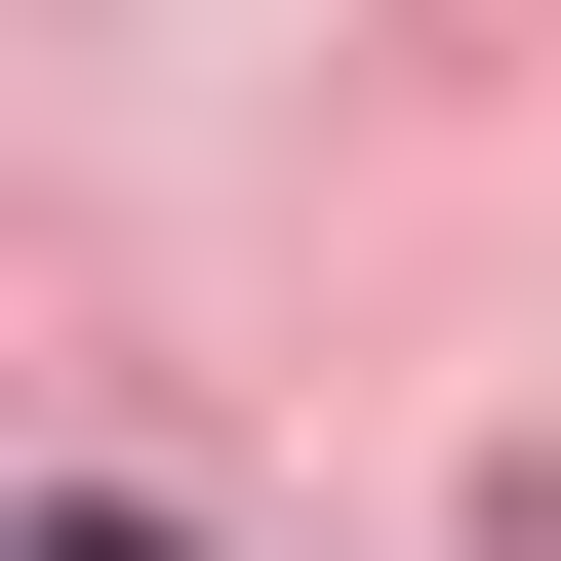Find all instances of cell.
<instances>
[{
    "instance_id": "obj_1",
    "label": "cell",
    "mask_w": 561,
    "mask_h": 561,
    "mask_svg": "<svg viewBox=\"0 0 561 561\" xmlns=\"http://www.w3.org/2000/svg\"><path fill=\"white\" fill-rule=\"evenodd\" d=\"M0 561H201V522H161V481H41V522H0Z\"/></svg>"
}]
</instances>
